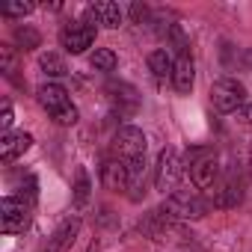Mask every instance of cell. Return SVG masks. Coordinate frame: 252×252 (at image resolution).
Wrapping results in <instances>:
<instances>
[{"label":"cell","instance_id":"14","mask_svg":"<svg viewBox=\"0 0 252 252\" xmlns=\"http://www.w3.org/2000/svg\"><path fill=\"white\" fill-rule=\"evenodd\" d=\"M149 71L152 80L163 89L166 83H172V71H175V60L169 57V51H152L149 54Z\"/></svg>","mask_w":252,"mask_h":252},{"label":"cell","instance_id":"15","mask_svg":"<svg viewBox=\"0 0 252 252\" xmlns=\"http://www.w3.org/2000/svg\"><path fill=\"white\" fill-rule=\"evenodd\" d=\"M193 83H196V68H193V60H190V57H178V60H175V71H172V86H175V92L190 95Z\"/></svg>","mask_w":252,"mask_h":252},{"label":"cell","instance_id":"9","mask_svg":"<svg viewBox=\"0 0 252 252\" xmlns=\"http://www.w3.org/2000/svg\"><path fill=\"white\" fill-rule=\"evenodd\" d=\"M92 42H95V27L86 24L83 18L65 24L63 33H60V45H63L68 54H83L86 48H92Z\"/></svg>","mask_w":252,"mask_h":252},{"label":"cell","instance_id":"1","mask_svg":"<svg viewBox=\"0 0 252 252\" xmlns=\"http://www.w3.org/2000/svg\"><path fill=\"white\" fill-rule=\"evenodd\" d=\"M36 101L42 104V110L60 125V128H71V125L77 122V107L71 104L65 86L48 80V83H42V86L36 89Z\"/></svg>","mask_w":252,"mask_h":252},{"label":"cell","instance_id":"2","mask_svg":"<svg viewBox=\"0 0 252 252\" xmlns=\"http://www.w3.org/2000/svg\"><path fill=\"white\" fill-rule=\"evenodd\" d=\"M158 214L172 222V220H202L208 214V202L199 196V193H190V190H175L163 199V205L158 208Z\"/></svg>","mask_w":252,"mask_h":252},{"label":"cell","instance_id":"8","mask_svg":"<svg viewBox=\"0 0 252 252\" xmlns=\"http://www.w3.org/2000/svg\"><path fill=\"white\" fill-rule=\"evenodd\" d=\"M240 199H243L240 172H237V169H228V172L211 187V202H214V208H234V205H240Z\"/></svg>","mask_w":252,"mask_h":252},{"label":"cell","instance_id":"22","mask_svg":"<svg viewBox=\"0 0 252 252\" xmlns=\"http://www.w3.org/2000/svg\"><path fill=\"white\" fill-rule=\"evenodd\" d=\"M0 65H3V74L12 77L15 74V54L9 45H0Z\"/></svg>","mask_w":252,"mask_h":252},{"label":"cell","instance_id":"17","mask_svg":"<svg viewBox=\"0 0 252 252\" xmlns=\"http://www.w3.org/2000/svg\"><path fill=\"white\" fill-rule=\"evenodd\" d=\"M39 68H42L45 77H65V74H68L65 60H63L60 54H54V51H48V54L39 57Z\"/></svg>","mask_w":252,"mask_h":252},{"label":"cell","instance_id":"11","mask_svg":"<svg viewBox=\"0 0 252 252\" xmlns=\"http://www.w3.org/2000/svg\"><path fill=\"white\" fill-rule=\"evenodd\" d=\"M101 184H104L107 190H113V193H119V190H128V184H131L128 163H125V160H119V158H110V160H104V166H101Z\"/></svg>","mask_w":252,"mask_h":252},{"label":"cell","instance_id":"3","mask_svg":"<svg viewBox=\"0 0 252 252\" xmlns=\"http://www.w3.org/2000/svg\"><path fill=\"white\" fill-rule=\"evenodd\" d=\"M187 172L199 190H211L220 181V160L208 149H193V152H187Z\"/></svg>","mask_w":252,"mask_h":252},{"label":"cell","instance_id":"19","mask_svg":"<svg viewBox=\"0 0 252 252\" xmlns=\"http://www.w3.org/2000/svg\"><path fill=\"white\" fill-rule=\"evenodd\" d=\"M89 65H92L95 71H113V68L119 65V57H116L110 48H98V51L89 57Z\"/></svg>","mask_w":252,"mask_h":252},{"label":"cell","instance_id":"23","mask_svg":"<svg viewBox=\"0 0 252 252\" xmlns=\"http://www.w3.org/2000/svg\"><path fill=\"white\" fill-rule=\"evenodd\" d=\"M12 104L9 101H3V119H0V128H3V134H9V128H12Z\"/></svg>","mask_w":252,"mask_h":252},{"label":"cell","instance_id":"24","mask_svg":"<svg viewBox=\"0 0 252 252\" xmlns=\"http://www.w3.org/2000/svg\"><path fill=\"white\" fill-rule=\"evenodd\" d=\"M237 119H240L243 125H252V104H243V107L237 110Z\"/></svg>","mask_w":252,"mask_h":252},{"label":"cell","instance_id":"26","mask_svg":"<svg viewBox=\"0 0 252 252\" xmlns=\"http://www.w3.org/2000/svg\"><path fill=\"white\" fill-rule=\"evenodd\" d=\"M243 63H246V68H249V71H252V48H249V51H246V54H243Z\"/></svg>","mask_w":252,"mask_h":252},{"label":"cell","instance_id":"6","mask_svg":"<svg viewBox=\"0 0 252 252\" xmlns=\"http://www.w3.org/2000/svg\"><path fill=\"white\" fill-rule=\"evenodd\" d=\"M30 222V205L18 196H6L0 202V228L3 234H21Z\"/></svg>","mask_w":252,"mask_h":252},{"label":"cell","instance_id":"5","mask_svg":"<svg viewBox=\"0 0 252 252\" xmlns=\"http://www.w3.org/2000/svg\"><path fill=\"white\" fill-rule=\"evenodd\" d=\"M246 101V86L237 77H220L211 86V104L220 113H237Z\"/></svg>","mask_w":252,"mask_h":252},{"label":"cell","instance_id":"25","mask_svg":"<svg viewBox=\"0 0 252 252\" xmlns=\"http://www.w3.org/2000/svg\"><path fill=\"white\" fill-rule=\"evenodd\" d=\"M131 15H134L137 21H146V18H149V9L140 6V3H134V6H131Z\"/></svg>","mask_w":252,"mask_h":252},{"label":"cell","instance_id":"18","mask_svg":"<svg viewBox=\"0 0 252 252\" xmlns=\"http://www.w3.org/2000/svg\"><path fill=\"white\" fill-rule=\"evenodd\" d=\"M15 45L21 51H36L42 45V36H39V30H33L30 24H24V27H15Z\"/></svg>","mask_w":252,"mask_h":252},{"label":"cell","instance_id":"7","mask_svg":"<svg viewBox=\"0 0 252 252\" xmlns=\"http://www.w3.org/2000/svg\"><path fill=\"white\" fill-rule=\"evenodd\" d=\"M178 175H181L178 152H175L172 146H166V149L158 155V166H155V187H158L160 193H175Z\"/></svg>","mask_w":252,"mask_h":252},{"label":"cell","instance_id":"10","mask_svg":"<svg viewBox=\"0 0 252 252\" xmlns=\"http://www.w3.org/2000/svg\"><path fill=\"white\" fill-rule=\"evenodd\" d=\"M77 234H80V220H77V217H68V220H63V222L57 225V231L48 237V246H45V252H68V249L74 246Z\"/></svg>","mask_w":252,"mask_h":252},{"label":"cell","instance_id":"12","mask_svg":"<svg viewBox=\"0 0 252 252\" xmlns=\"http://www.w3.org/2000/svg\"><path fill=\"white\" fill-rule=\"evenodd\" d=\"M30 146H33V134H27V131H9V134L0 137V160H3V163H12V160H18Z\"/></svg>","mask_w":252,"mask_h":252},{"label":"cell","instance_id":"4","mask_svg":"<svg viewBox=\"0 0 252 252\" xmlns=\"http://www.w3.org/2000/svg\"><path fill=\"white\" fill-rule=\"evenodd\" d=\"M146 134L137 128V125H125V128L116 131L113 137V158L125 160V163H131V160H140L146 158Z\"/></svg>","mask_w":252,"mask_h":252},{"label":"cell","instance_id":"21","mask_svg":"<svg viewBox=\"0 0 252 252\" xmlns=\"http://www.w3.org/2000/svg\"><path fill=\"white\" fill-rule=\"evenodd\" d=\"M33 9H36L33 3H3V6H0V15H6V18H24Z\"/></svg>","mask_w":252,"mask_h":252},{"label":"cell","instance_id":"20","mask_svg":"<svg viewBox=\"0 0 252 252\" xmlns=\"http://www.w3.org/2000/svg\"><path fill=\"white\" fill-rule=\"evenodd\" d=\"M74 202L77 205L89 202V175L83 169H77V178H74Z\"/></svg>","mask_w":252,"mask_h":252},{"label":"cell","instance_id":"13","mask_svg":"<svg viewBox=\"0 0 252 252\" xmlns=\"http://www.w3.org/2000/svg\"><path fill=\"white\" fill-rule=\"evenodd\" d=\"M110 101L122 116H134L140 110V92L131 83H110Z\"/></svg>","mask_w":252,"mask_h":252},{"label":"cell","instance_id":"16","mask_svg":"<svg viewBox=\"0 0 252 252\" xmlns=\"http://www.w3.org/2000/svg\"><path fill=\"white\" fill-rule=\"evenodd\" d=\"M92 12H95V18H98V24H104V27H110V30H119L122 27V6L119 3H92Z\"/></svg>","mask_w":252,"mask_h":252},{"label":"cell","instance_id":"27","mask_svg":"<svg viewBox=\"0 0 252 252\" xmlns=\"http://www.w3.org/2000/svg\"><path fill=\"white\" fill-rule=\"evenodd\" d=\"M249 178H252V143H249Z\"/></svg>","mask_w":252,"mask_h":252}]
</instances>
